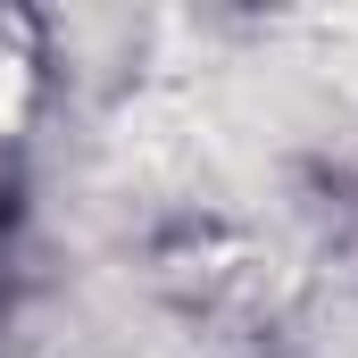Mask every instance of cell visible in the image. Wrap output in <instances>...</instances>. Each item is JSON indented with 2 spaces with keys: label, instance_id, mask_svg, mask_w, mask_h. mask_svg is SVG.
Returning a JSON list of instances; mask_svg holds the SVG:
<instances>
[{
  "label": "cell",
  "instance_id": "6da1fadb",
  "mask_svg": "<svg viewBox=\"0 0 358 358\" xmlns=\"http://www.w3.org/2000/svg\"><path fill=\"white\" fill-rule=\"evenodd\" d=\"M350 208H358V183H350Z\"/></svg>",
  "mask_w": 358,
  "mask_h": 358
}]
</instances>
